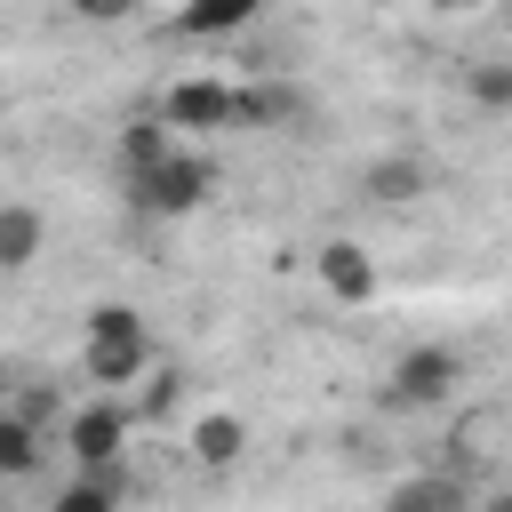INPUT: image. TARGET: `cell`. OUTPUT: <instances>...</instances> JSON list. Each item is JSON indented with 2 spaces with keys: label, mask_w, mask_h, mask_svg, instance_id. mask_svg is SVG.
Returning a JSON list of instances; mask_svg holds the SVG:
<instances>
[{
  "label": "cell",
  "mask_w": 512,
  "mask_h": 512,
  "mask_svg": "<svg viewBox=\"0 0 512 512\" xmlns=\"http://www.w3.org/2000/svg\"><path fill=\"white\" fill-rule=\"evenodd\" d=\"M72 16H88V24H104V0H64Z\"/></svg>",
  "instance_id": "obj_21"
},
{
  "label": "cell",
  "mask_w": 512,
  "mask_h": 512,
  "mask_svg": "<svg viewBox=\"0 0 512 512\" xmlns=\"http://www.w3.org/2000/svg\"><path fill=\"white\" fill-rule=\"evenodd\" d=\"M256 8H264V0H184V8H176V32H184V40H224V32L256 24Z\"/></svg>",
  "instance_id": "obj_14"
},
{
  "label": "cell",
  "mask_w": 512,
  "mask_h": 512,
  "mask_svg": "<svg viewBox=\"0 0 512 512\" xmlns=\"http://www.w3.org/2000/svg\"><path fill=\"white\" fill-rule=\"evenodd\" d=\"M504 432H512V424H504V408H464V416L448 424V456H440V464H448V472H464V480H480V472L496 464Z\"/></svg>",
  "instance_id": "obj_8"
},
{
  "label": "cell",
  "mask_w": 512,
  "mask_h": 512,
  "mask_svg": "<svg viewBox=\"0 0 512 512\" xmlns=\"http://www.w3.org/2000/svg\"><path fill=\"white\" fill-rule=\"evenodd\" d=\"M384 512H480V496H472V480H464V472L432 464V472L392 480V488H384Z\"/></svg>",
  "instance_id": "obj_5"
},
{
  "label": "cell",
  "mask_w": 512,
  "mask_h": 512,
  "mask_svg": "<svg viewBox=\"0 0 512 512\" xmlns=\"http://www.w3.org/2000/svg\"><path fill=\"white\" fill-rule=\"evenodd\" d=\"M480 512H512V488H488V496H480Z\"/></svg>",
  "instance_id": "obj_22"
},
{
  "label": "cell",
  "mask_w": 512,
  "mask_h": 512,
  "mask_svg": "<svg viewBox=\"0 0 512 512\" xmlns=\"http://www.w3.org/2000/svg\"><path fill=\"white\" fill-rule=\"evenodd\" d=\"M136 400H120V392H88L72 416H64V432H56V448L80 464V472H112L120 456H128V440H136Z\"/></svg>",
  "instance_id": "obj_1"
},
{
  "label": "cell",
  "mask_w": 512,
  "mask_h": 512,
  "mask_svg": "<svg viewBox=\"0 0 512 512\" xmlns=\"http://www.w3.org/2000/svg\"><path fill=\"white\" fill-rule=\"evenodd\" d=\"M120 176H144V168H160L168 152H176V128H168V112H136V120H120Z\"/></svg>",
  "instance_id": "obj_10"
},
{
  "label": "cell",
  "mask_w": 512,
  "mask_h": 512,
  "mask_svg": "<svg viewBox=\"0 0 512 512\" xmlns=\"http://www.w3.org/2000/svg\"><path fill=\"white\" fill-rule=\"evenodd\" d=\"M424 8H472V0H424Z\"/></svg>",
  "instance_id": "obj_24"
},
{
  "label": "cell",
  "mask_w": 512,
  "mask_h": 512,
  "mask_svg": "<svg viewBox=\"0 0 512 512\" xmlns=\"http://www.w3.org/2000/svg\"><path fill=\"white\" fill-rule=\"evenodd\" d=\"M312 272H320V288H328L336 304H376V296H384V272H376V256H368L360 240H320Z\"/></svg>",
  "instance_id": "obj_4"
},
{
  "label": "cell",
  "mask_w": 512,
  "mask_h": 512,
  "mask_svg": "<svg viewBox=\"0 0 512 512\" xmlns=\"http://www.w3.org/2000/svg\"><path fill=\"white\" fill-rule=\"evenodd\" d=\"M464 384V352H448V344H408L400 360H392V376H384V408H448V392Z\"/></svg>",
  "instance_id": "obj_3"
},
{
  "label": "cell",
  "mask_w": 512,
  "mask_h": 512,
  "mask_svg": "<svg viewBox=\"0 0 512 512\" xmlns=\"http://www.w3.org/2000/svg\"><path fill=\"white\" fill-rule=\"evenodd\" d=\"M424 192H432V168H424L416 152H384V160H368V200L408 208V200H424Z\"/></svg>",
  "instance_id": "obj_12"
},
{
  "label": "cell",
  "mask_w": 512,
  "mask_h": 512,
  "mask_svg": "<svg viewBox=\"0 0 512 512\" xmlns=\"http://www.w3.org/2000/svg\"><path fill=\"white\" fill-rule=\"evenodd\" d=\"M88 336H144V312L136 304H96L88 312Z\"/></svg>",
  "instance_id": "obj_20"
},
{
  "label": "cell",
  "mask_w": 512,
  "mask_h": 512,
  "mask_svg": "<svg viewBox=\"0 0 512 512\" xmlns=\"http://www.w3.org/2000/svg\"><path fill=\"white\" fill-rule=\"evenodd\" d=\"M120 504H128V480H120V464H112V472H80V480H64L48 512H120Z\"/></svg>",
  "instance_id": "obj_15"
},
{
  "label": "cell",
  "mask_w": 512,
  "mask_h": 512,
  "mask_svg": "<svg viewBox=\"0 0 512 512\" xmlns=\"http://www.w3.org/2000/svg\"><path fill=\"white\" fill-rule=\"evenodd\" d=\"M80 376H88L96 392L144 384V376H152V344H144V336H88V344H80Z\"/></svg>",
  "instance_id": "obj_7"
},
{
  "label": "cell",
  "mask_w": 512,
  "mask_h": 512,
  "mask_svg": "<svg viewBox=\"0 0 512 512\" xmlns=\"http://www.w3.org/2000/svg\"><path fill=\"white\" fill-rule=\"evenodd\" d=\"M160 112H168V128H232V112H240V88L232 80H176L168 96H160Z\"/></svg>",
  "instance_id": "obj_6"
},
{
  "label": "cell",
  "mask_w": 512,
  "mask_h": 512,
  "mask_svg": "<svg viewBox=\"0 0 512 512\" xmlns=\"http://www.w3.org/2000/svg\"><path fill=\"white\" fill-rule=\"evenodd\" d=\"M288 120H304V88H288V80H248L240 88L232 128H288Z\"/></svg>",
  "instance_id": "obj_11"
},
{
  "label": "cell",
  "mask_w": 512,
  "mask_h": 512,
  "mask_svg": "<svg viewBox=\"0 0 512 512\" xmlns=\"http://www.w3.org/2000/svg\"><path fill=\"white\" fill-rule=\"evenodd\" d=\"M184 384H192L184 368H152V376H144V392H136V416H144V424L176 416V408H184Z\"/></svg>",
  "instance_id": "obj_17"
},
{
  "label": "cell",
  "mask_w": 512,
  "mask_h": 512,
  "mask_svg": "<svg viewBox=\"0 0 512 512\" xmlns=\"http://www.w3.org/2000/svg\"><path fill=\"white\" fill-rule=\"evenodd\" d=\"M464 96L504 112V104H512V64H472V72H464Z\"/></svg>",
  "instance_id": "obj_19"
},
{
  "label": "cell",
  "mask_w": 512,
  "mask_h": 512,
  "mask_svg": "<svg viewBox=\"0 0 512 512\" xmlns=\"http://www.w3.org/2000/svg\"><path fill=\"white\" fill-rule=\"evenodd\" d=\"M128 8H136V0H104V24H112V16H128Z\"/></svg>",
  "instance_id": "obj_23"
},
{
  "label": "cell",
  "mask_w": 512,
  "mask_h": 512,
  "mask_svg": "<svg viewBox=\"0 0 512 512\" xmlns=\"http://www.w3.org/2000/svg\"><path fill=\"white\" fill-rule=\"evenodd\" d=\"M120 184H128V208H136V216H160V224H168V216H192V208L216 192V168H208L200 152H184V144H176L160 168L120 176Z\"/></svg>",
  "instance_id": "obj_2"
},
{
  "label": "cell",
  "mask_w": 512,
  "mask_h": 512,
  "mask_svg": "<svg viewBox=\"0 0 512 512\" xmlns=\"http://www.w3.org/2000/svg\"><path fill=\"white\" fill-rule=\"evenodd\" d=\"M40 256V208L32 200H8L0 208V272H24Z\"/></svg>",
  "instance_id": "obj_16"
},
{
  "label": "cell",
  "mask_w": 512,
  "mask_h": 512,
  "mask_svg": "<svg viewBox=\"0 0 512 512\" xmlns=\"http://www.w3.org/2000/svg\"><path fill=\"white\" fill-rule=\"evenodd\" d=\"M240 456H248V424H240L232 408L192 416V464H200V472H232Z\"/></svg>",
  "instance_id": "obj_9"
},
{
  "label": "cell",
  "mask_w": 512,
  "mask_h": 512,
  "mask_svg": "<svg viewBox=\"0 0 512 512\" xmlns=\"http://www.w3.org/2000/svg\"><path fill=\"white\" fill-rule=\"evenodd\" d=\"M40 456H48V424H32V416L0 408V472H8V480H32V472H40Z\"/></svg>",
  "instance_id": "obj_13"
},
{
  "label": "cell",
  "mask_w": 512,
  "mask_h": 512,
  "mask_svg": "<svg viewBox=\"0 0 512 512\" xmlns=\"http://www.w3.org/2000/svg\"><path fill=\"white\" fill-rule=\"evenodd\" d=\"M8 408H16V416H32V424H48V432H64V416H72L48 384H16V392H8Z\"/></svg>",
  "instance_id": "obj_18"
}]
</instances>
